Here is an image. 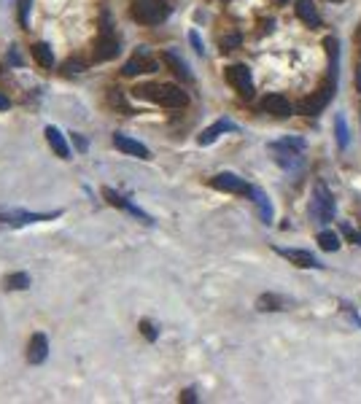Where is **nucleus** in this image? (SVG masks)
Returning a JSON list of instances; mask_svg holds the SVG:
<instances>
[{
  "mask_svg": "<svg viewBox=\"0 0 361 404\" xmlns=\"http://www.w3.org/2000/svg\"><path fill=\"white\" fill-rule=\"evenodd\" d=\"M138 97H146L151 103H159L165 108H184L189 103V95L175 84H149V87H138L135 89Z\"/></svg>",
  "mask_w": 361,
  "mask_h": 404,
  "instance_id": "nucleus-1",
  "label": "nucleus"
},
{
  "mask_svg": "<svg viewBox=\"0 0 361 404\" xmlns=\"http://www.w3.org/2000/svg\"><path fill=\"white\" fill-rule=\"evenodd\" d=\"M130 17L138 25H162L170 17V6L165 0H132L130 3Z\"/></svg>",
  "mask_w": 361,
  "mask_h": 404,
  "instance_id": "nucleus-2",
  "label": "nucleus"
},
{
  "mask_svg": "<svg viewBox=\"0 0 361 404\" xmlns=\"http://www.w3.org/2000/svg\"><path fill=\"white\" fill-rule=\"evenodd\" d=\"M116 54H119V38H116V30L111 25V17L103 14V19H100V36L95 41V60L105 62V60H114Z\"/></svg>",
  "mask_w": 361,
  "mask_h": 404,
  "instance_id": "nucleus-3",
  "label": "nucleus"
},
{
  "mask_svg": "<svg viewBox=\"0 0 361 404\" xmlns=\"http://www.w3.org/2000/svg\"><path fill=\"white\" fill-rule=\"evenodd\" d=\"M302 148H305V143L299 141V138H286V141L270 143V151L275 154V162L283 165L286 170H294V167L302 165V157H299Z\"/></svg>",
  "mask_w": 361,
  "mask_h": 404,
  "instance_id": "nucleus-4",
  "label": "nucleus"
},
{
  "mask_svg": "<svg viewBox=\"0 0 361 404\" xmlns=\"http://www.w3.org/2000/svg\"><path fill=\"white\" fill-rule=\"evenodd\" d=\"M334 84H337V78H332V76H329L324 87L318 89L315 95L305 97V100L297 106V108H299V113H305V116H318V113L329 106V100H332V95H334Z\"/></svg>",
  "mask_w": 361,
  "mask_h": 404,
  "instance_id": "nucleus-5",
  "label": "nucleus"
},
{
  "mask_svg": "<svg viewBox=\"0 0 361 404\" xmlns=\"http://www.w3.org/2000/svg\"><path fill=\"white\" fill-rule=\"evenodd\" d=\"M224 76H226L229 87H235V92H238L240 97H245V100L254 97V76H251V71H248L245 65H229Z\"/></svg>",
  "mask_w": 361,
  "mask_h": 404,
  "instance_id": "nucleus-6",
  "label": "nucleus"
},
{
  "mask_svg": "<svg viewBox=\"0 0 361 404\" xmlns=\"http://www.w3.org/2000/svg\"><path fill=\"white\" fill-rule=\"evenodd\" d=\"M313 213L318 221H332L334 218V197L329 192L327 183H315L313 186Z\"/></svg>",
  "mask_w": 361,
  "mask_h": 404,
  "instance_id": "nucleus-7",
  "label": "nucleus"
},
{
  "mask_svg": "<svg viewBox=\"0 0 361 404\" xmlns=\"http://www.w3.org/2000/svg\"><path fill=\"white\" fill-rule=\"evenodd\" d=\"M57 216H62V211L54 213H33V211H8L0 213V224H8V227H25V224H38V221H52Z\"/></svg>",
  "mask_w": 361,
  "mask_h": 404,
  "instance_id": "nucleus-8",
  "label": "nucleus"
},
{
  "mask_svg": "<svg viewBox=\"0 0 361 404\" xmlns=\"http://www.w3.org/2000/svg\"><path fill=\"white\" fill-rule=\"evenodd\" d=\"M210 186L213 189H219V192H229V194H245V197H251V189L254 186H248L243 178H238L235 173H219V176L210 178Z\"/></svg>",
  "mask_w": 361,
  "mask_h": 404,
  "instance_id": "nucleus-9",
  "label": "nucleus"
},
{
  "mask_svg": "<svg viewBox=\"0 0 361 404\" xmlns=\"http://www.w3.org/2000/svg\"><path fill=\"white\" fill-rule=\"evenodd\" d=\"M46 356H49V340L43 332H35L27 342V361L30 364H43Z\"/></svg>",
  "mask_w": 361,
  "mask_h": 404,
  "instance_id": "nucleus-10",
  "label": "nucleus"
},
{
  "mask_svg": "<svg viewBox=\"0 0 361 404\" xmlns=\"http://www.w3.org/2000/svg\"><path fill=\"white\" fill-rule=\"evenodd\" d=\"M154 71H156V62L146 52L135 54V57H132V60H127V62H124V68H121V73H124V76H130V78H132V76H138V73H154Z\"/></svg>",
  "mask_w": 361,
  "mask_h": 404,
  "instance_id": "nucleus-11",
  "label": "nucleus"
},
{
  "mask_svg": "<svg viewBox=\"0 0 361 404\" xmlns=\"http://www.w3.org/2000/svg\"><path fill=\"white\" fill-rule=\"evenodd\" d=\"M114 146L119 148V151H124V154H130V157H138V159H151V151L143 146V143L132 141V138H127V135H114Z\"/></svg>",
  "mask_w": 361,
  "mask_h": 404,
  "instance_id": "nucleus-12",
  "label": "nucleus"
},
{
  "mask_svg": "<svg viewBox=\"0 0 361 404\" xmlns=\"http://www.w3.org/2000/svg\"><path fill=\"white\" fill-rule=\"evenodd\" d=\"M261 108H264L270 116H278V119L292 116V103H289L283 95H267V97L261 100Z\"/></svg>",
  "mask_w": 361,
  "mask_h": 404,
  "instance_id": "nucleus-13",
  "label": "nucleus"
},
{
  "mask_svg": "<svg viewBox=\"0 0 361 404\" xmlns=\"http://www.w3.org/2000/svg\"><path fill=\"white\" fill-rule=\"evenodd\" d=\"M283 259H289L292 264H297V267H305V270H310V267H321V262L313 256V253H308V251H297V248H280L278 251Z\"/></svg>",
  "mask_w": 361,
  "mask_h": 404,
  "instance_id": "nucleus-14",
  "label": "nucleus"
},
{
  "mask_svg": "<svg viewBox=\"0 0 361 404\" xmlns=\"http://www.w3.org/2000/svg\"><path fill=\"white\" fill-rule=\"evenodd\" d=\"M257 307L261 313H273V310H289L292 307V299L280 297V294H261L257 299Z\"/></svg>",
  "mask_w": 361,
  "mask_h": 404,
  "instance_id": "nucleus-15",
  "label": "nucleus"
},
{
  "mask_svg": "<svg viewBox=\"0 0 361 404\" xmlns=\"http://www.w3.org/2000/svg\"><path fill=\"white\" fill-rule=\"evenodd\" d=\"M238 127L229 122V119H219L216 124H210L205 132L200 135V146H210V143H216V138L222 135V132H235Z\"/></svg>",
  "mask_w": 361,
  "mask_h": 404,
  "instance_id": "nucleus-16",
  "label": "nucleus"
},
{
  "mask_svg": "<svg viewBox=\"0 0 361 404\" xmlns=\"http://www.w3.org/2000/svg\"><path fill=\"white\" fill-rule=\"evenodd\" d=\"M46 141L52 146V151L57 154L60 159H70V148H68V141L65 135L57 130V127H46Z\"/></svg>",
  "mask_w": 361,
  "mask_h": 404,
  "instance_id": "nucleus-17",
  "label": "nucleus"
},
{
  "mask_svg": "<svg viewBox=\"0 0 361 404\" xmlns=\"http://www.w3.org/2000/svg\"><path fill=\"white\" fill-rule=\"evenodd\" d=\"M297 17L302 19L308 27H318L321 25V17H318L313 0H297Z\"/></svg>",
  "mask_w": 361,
  "mask_h": 404,
  "instance_id": "nucleus-18",
  "label": "nucleus"
},
{
  "mask_svg": "<svg viewBox=\"0 0 361 404\" xmlns=\"http://www.w3.org/2000/svg\"><path fill=\"white\" fill-rule=\"evenodd\" d=\"M162 60H165V65H170V71L181 78V81H191V73L189 68H186V62L178 57V54H172V52H165L162 54Z\"/></svg>",
  "mask_w": 361,
  "mask_h": 404,
  "instance_id": "nucleus-19",
  "label": "nucleus"
},
{
  "mask_svg": "<svg viewBox=\"0 0 361 404\" xmlns=\"http://www.w3.org/2000/svg\"><path fill=\"white\" fill-rule=\"evenodd\" d=\"M30 54H33V60L41 68H52L54 65V52L49 43H35L33 49H30Z\"/></svg>",
  "mask_w": 361,
  "mask_h": 404,
  "instance_id": "nucleus-20",
  "label": "nucleus"
},
{
  "mask_svg": "<svg viewBox=\"0 0 361 404\" xmlns=\"http://www.w3.org/2000/svg\"><path fill=\"white\" fill-rule=\"evenodd\" d=\"M251 197H254V202H257V208H259V213H261V218L270 224V221H273V208H270V200H267V194L254 186V189H251Z\"/></svg>",
  "mask_w": 361,
  "mask_h": 404,
  "instance_id": "nucleus-21",
  "label": "nucleus"
},
{
  "mask_svg": "<svg viewBox=\"0 0 361 404\" xmlns=\"http://www.w3.org/2000/svg\"><path fill=\"white\" fill-rule=\"evenodd\" d=\"M6 288L8 291H22V288H30V275L27 272H14L6 278Z\"/></svg>",
  "mask_w": 361,
  "mask_h": 404,
  "instance_id": "nucleus-22",
  "label": "nucleus"
},
{
  "mask_svg": "<svg viewBox=\"0 0 361 404\" xmlns=\"http://www.w3.org/2000/svg\"><path fill=\"white\" fill-rule=\"evenodd\" d=\"M334 132H337V146L340 148H348V124H345V116L337 113V122H334Z\"/></svg>",
  "mask_w": 361,
  "mask_h": 404,
  "instance_id": "nucleus-23",
  "label": "nucleus"
},
{
  "mask_svg": "<svg viewBox=\"0 0 361 404\" xmlns=\"http://www.w3.org/2000/svg\"><path fill=\"white\" fill-rule=\"evenodd\" d=\"M318 243H321L324 251H337V248H340V237H337L334 232H321V235H318Z\"/></svg>",
  "mask_w": 361,
  "mask_h": 404,
  "instance_id": "nucleus-24",
  "label": "nucleus"
},
{
  "mask_svg": "<svg viewBox=\"0 0 361 404\" xmlns=\"http://www.w3.org/2000/svg\"><path fill=\"white\" fill-rule=\"evenodd\" d=\"M30 8H33V0H19V25L22 27L30 25Z\"/></svg>",
  "mask_w": 361,
  "mask_h": 404,
  "instance_id": "nucleus-25",
  "label": "nucleus"
},
{
  "mask_svg": "<svg viewBox=\"0 0 361 404\" xmlns=\"http://www.w3.org/2000/svg\"><path fill=\"white\" fill-rule=\"evenodd\" d=\"M103 197L111 202V205H116V208H124V205H127V200H124L121 194L114 192V189H103Z\"/></svg>",
  "mask_w": 361,
  "mask_h": 404,
  "instance_id": "nucleus-26",
  "label": "nucleus"
},
{
  "mask_svg": "<svg viewBox=\"0 0 361 404\" xmlns=\"http://www.w3.org/2000/svg\"><path fill=\"white\" fill-rule=\"evenodd\" d=\"M111 106H116V108H121L124 113H130V106L124 103V97L119 95V89H111Z\"/></svg>",
  "mask_w": 361,
  "mask_h": 404,
  "instance_id": "nucleus-27",
  "label": "nucleus"
},
{
  "mask_svg": "<svg viewBox=\"0 0 361 404\" xmlns=\"http://www.w3.org/2000/svg\"><path fill=\"white\" fill-rule=\"evenodd\" d=\"M140 332H143V337H146L149 342H154L156 340V329L149 323V321H140Z\"/></svg>",
  "mask_w": 361,
  "mask_h": 404,
  "instance_id": "nucleus-28",
  "label": "nucleus"
},
{
  "mask_svg": "<svg viewBox=\"0 0 361 404\" xmlns=\"http://www.w3.org/2000/svg\"><path fill=\"white\" fill-rule=\"evenodd\" d=\"M65 71H68V73H81V71H84V62H79V60H68V62H65Z\"/></svg>",
  "mask_w": 361,
  "mask_h": 404,
  "instance_id": "nucleus-29",
  "label": "nucleus"
},
{
  "mask_svg": "<svg viewBox=\"0 0 361 404\" xmlns=\"http://www.w3.org/2000/svg\"><path fill=\"white\" fill-rule=\"evenodd\" d=\"M238 43H240V36H229V38H224V41H222L224 52H229V49H235Z\"/></svg>",
  "mask_w": 361,
  "mask_h": 404,
  "instance_id": "nucleus-30",
  "label": "nucleus"
},
{
  "mask_svg": "<svg viewBox=\"0 0 361 404\" xmlns=\"http://www.w3.org/2000/svg\"><path fill=\"white\" fill-rule=\"evenodd\" d=\"M191 46H194V52L197 54H205V46H203V41H200V36L197 33H191Z\"/></svg>",
  "mask_w": 361,
  "mask_h": 404,
  "instance_id": "nucleus-31",
  "label": "nucleus"
},
{
  "mask_svg": "<svg viewBox=\"0 0 361 404\" xmlns=\"http://www.w3.org/2000/svg\"><path fill=\"white\" fill-rule=\"evenodd\" d=\"M181 402H197V396H194V391H184V393H181Z\"/></svg>",
  "mask_w": 361,
  "mask_h": 404,
  "instance_id": "nucleus-32",
  "label": "nucleus"
},
{
  "mask_svg": "<svg viewBox=\"0 0 361 404\" xmlns=\"http://www.w3.org/2000/svg\"><path fill=\"white\" fill-rule=\"evenodd\" d=\"M73 141H76V146H79L81 151H84V148H86V141H84V138H79V135H73Z\"/></svg>",
  "mask_w": 361,
  "mask_h": 404,
  "instance_id": "nucleus-33",
  "label": "nucleus"
},
{
  "mask_svg": "<svg viewBox=\"0 0 361 404\" xmlns=\"http://www.w3.org/2000/svg\"><path fill=\"white\" fill-rule=\"evenodd\" d=\"M8 108V97L6 95H0V111H6Z\"/></svg>",
  "mask_w": 361,
  "mask_h": 404,
  "instance_id": "nucleus-34",
  "label": "nucleus"
},
{
  "mask_svg": "<svg viewBox=\"0 0 361 404\" xmlns=\"http://www.w3.org/2000/svg\"><path fill=\"white\" fill-rule=\"evenodd\" d=\"M356 87H359V92H361V68H359V73H356Z\"/></svg>",
  "mask_w": 361,
  "mask_h": 404,
  "instance_id": "nucleus-35",
  "label": "nucleus"
},
{
  "mask_svg": "<svg viewBox=\"0 0 361 404\" xmlns=\"http://www.w3.org/2000/svg\"><path fill=\"white\" fill-rule=\"evenodd\" d=\"M356 43H359V49H361V30L356 33Z\"/></svg>",
  "mask_w": 361,
  "mask_h": 404,
  "instance_id": "nucleus-36",
  "label": "nucleus"
},
{
  "mask_svg": "<svg viewBox=\"0 0 361 404\" xmlns=\"http://www.w3.org/2000/svg\"><path fill=\"white\" fill-rule=\"evenodd\" d=\"M356 243H359V246H361V235H356Z\"/></svg>",
  "mask_w": 361,
  "mask_h": 404,
  "instance_id": "nucleus-37",
  "label": "nucleus"
},
{
  "mask_svg": "<svg viewBox=\"0 0 361 404\" xmlns=\"http://www.w3.org/2000/svg\"><path fill=\"white\" fill-rule=\"evenodd\" d=\"M278 3H289V0H278Z\"/></svg>",
  "mask_w": 361,
  "mask_h": 404,
  "instance_id": "nucleus-38",
  "label": "nucleus"
}]
</instances>
